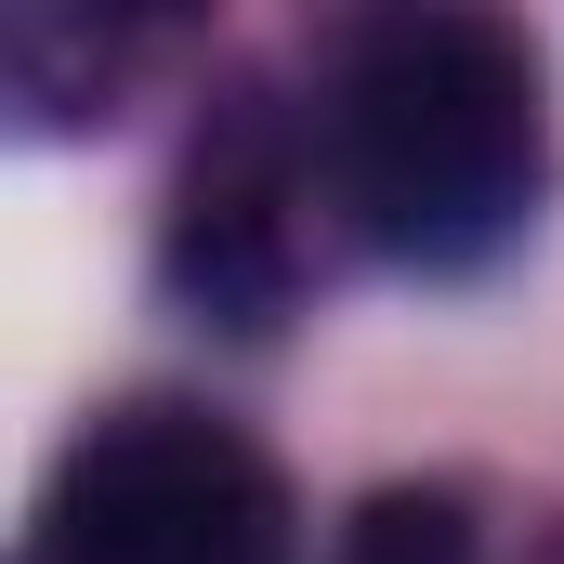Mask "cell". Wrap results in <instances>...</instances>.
<instances>
[{
  "label": "cell",
  "mask_w": 564,
  "mask_h": 564,
  "mask_svg": "<svg viewBox=\"0 0 564 564\" xmlns=\"http://www.w3.org/2000/svg\"><path fill=\"white\" fill-rule=\"evenodd\" d=\"M26 564H289V486L237 421L144 394L53 459Z\"/></svg>",
  "instance_id": "obj_2"
},
{
  "label": "cell",
  "mask_w": 564,
  "mask_h": 564,
  "mask_svg": "<svg viewBox=\"0 0 564 564\" xmlns=\"http://www.w3.org/2000/svg\"><path fill=\"white\" fill-rule=\"evenodd\" d=\"M341 564H473V499L459 486H381L341 525Z\"/></svg>",
  "instance_id": "obj_4"
},
{
  "label": "cell",
  "mask_w": 564,
  "mask_h": 564,
  "mask_svg": "<svg viewBox=\"0 0 564 564\" xmlns=\"http://www.w3.org/2000/svg\"><path fill=\"white\" fill-rule=\"evenodd\" d=\"M552 197V79L499 13H368L328 66V210L394 276H486Z\"/></svg>",
  "instance_id": "obj_1"
},
{
  "label": "cell",
  "mask_w": 564,
  "mask_h": 564,
  "mask_svg": "<svg viewBox=\"0 0 564 564\" xmlns=\"http://www.w3.org/2000/svg\"><path fill=\"white\" fill-rule=\"evenodd\" d=\"M171 276H184L197 315H224V328H263L289 302V184L250 144H197L184 224H171Z\"/></svg>",
  "instance_id": "obj_3"
}]
</instances>
